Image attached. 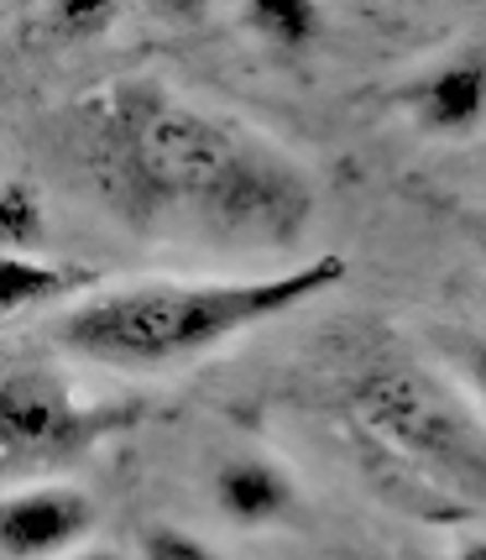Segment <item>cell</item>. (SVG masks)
<instances>
[{"label": "cell", "mask_w": 486, "mask_h": 560, "mask_svg": "<svg viewBox=\"0 0 486 560\" xmlns=\"http://www.w3.org/2000/svg\"><path fill=\"white\" fill-rule=\"evenodd\" d=\"M73 142L105 215L152 242L288 252L315 231V178L257 126L163 79H110L73 105Z\"/></svg>", "instance_id": "1"}, {"label": "cell", "mask_w": 486, "mask_h": 560, "mask_svg": "<svg viewBox=\"0 0 486 560\" xmlns=\"http://www.w3.org/2000/svg\"><path fill=\"white\" fill-rule=\"evenodd\" d=\"M345 272L351 262L341 252H319L283 272H257V278H194V283L146 278L121 289H95L52 319V341L95 366L168 372L204 351L230 346L268 319L315 304L319 293H335Z\"/></svg>", "instance_id": "2"}, {"label": "cell", "mask_w": 486, "mask_h": 560, "mask_svg": "<svg viewBox=\"0 0 486 560\" xmlns=\"http://www.w3.org/2000/svg\"><path fill=\"white\" fill-rule=\"evenodd\" d=\"M351 424L418 482L486 503V424L444 377L424 366H371L345 388Z\"/></svg>", "instance_id": "3"}, {"label": "cell", "mask_w": 486, "mask_h": 560, "mask_svg": "<svg viewBox=\"0 0 486 560\" xmlns=\"http://www.w3.org/2000/svg\"><path fill=\"white\" fill-rule=\"evenodd\" d=\"M142 415V404L131 398H79V393L58 377V372H11L0 383V456L5 471H58V466L84 462L90 451H99L110 435L131 430Z\"/></svg>", "instance_id": "4"}, {"label": "cell", "mask_w": 486, "mask_h": 560, "mask_svg": "<svg viewBox=\"0 0 486 560\" xmlns=\"http://www.w3.org/2000/svg\"><path fill=\"white\" fill-rule=\"evenodd\" d=\"M403 116L439 142H471L486 131V43L444 52L398 90Z\"/></svg>", "instance_id": "5"}, {"label": "cell", "mask_w": 486, "mask_h": 560, "mask_svg": "<svg viewBox=\"0 0 486 560\" xmlns=\"http://www.w3.org/2000/svg\"><path fill=\"white\" fill-rule=\"evenodd\" d=\"M95 498L69 482L11 488L0 509V550L5 560H69L73 545L95 535Z\"/></svg>", "instance_id": "6"}, {"label": "cell", "mask_w": 486, "mask_h": 560, "mask_svg": "<svg viewBox=\"0 0 486 560\" xmlns=\"http://www.w3.org/2000/svg\"><path fill=\"white\" fill-rule=\"evenodd\" d=\"M210 492H215V509L241 529H268L304 509V488L272 456H257V451L225 456L210 477Z\"/></svg>", "instance_id": "7"}, {"label": "cell", "mask_w": 486, "mask_h": 560, "mask_svg": "<svg viewBox=\"0 0 486 560\" xmlns=\"http://www.w3.org/2000/svg\"><path fill=\"white\" fill-rule=\"evenodd\" d=\"M63 293H95V272L79 262H58L48 252H5L0 268V319H22L26 310L58 304Z\"/></svg>", "instance_id": "8"}, {"label": "cell", "mask_w": 486, "mask_h": 560, "mask_svg": "<svg viewBox=\"0 0 486 560\" xmlns=\"http://www.w3.org/2000/svg\"><path fill=\"white\" fill-rule=\"evenodd\" d=\"M241 26L277 52H304L324 32V11L315 0H251L241 11Z\"/></svg>", "instance_id": "9"}, {"label": "cell", "mask_w": 486, "mask_h": 560, "mask_svg": "<svg viewBox=\"0 0 486 560\" xmlns=\"http://www.w3.org/2000/svg\"><path fill=\"white\" fill-rule=\"evenodd\" d=\"M0 236H5V252H37L43 236H48L43 195L26 184L22 173H11L0 184Z\"/></svg>", "instance_id": "10"}, {"label": "cell", "mask_w": 486, "mask_h": 560, "mask_svg": "<svg viewBox=\"0 0 486 560\" xmlns=\"http://www.w3.org/2000/svg\"><path fill=\"white\" fill-rule=\"evenodd\" d=\"M121 22V11L116 5H79V0H58V5H48L43 11V26H48L58 43H90V37H99L105 26Z\"/></svg>", "instance_id": "11"}, {"label": "cell", "mask_w": 486, "mask_h": 560, "mask_svg": "<svg viewBox=\"0 0 486 560\" xmlns=\"http://www.w3.org/2000/svg\"><path fill=\"white\" fill-rule=\"evenodd\" d=\"M142 556L146 560H225L215 545H204L199 535L178 529V524H152L142 535Z\"/></svg>", "instance_id": "12"}, {"label": "cell", "mask_w": 486, "mask_h": 560, "mask_svg": "<svg viewBox=\"0 0 486 560\" xmlns=\"http://www.w3.org/2000/svg\"><path fill=\"white\" fill-rule=\"evenodd\" d=\"M439 346H444V357L455 362V372L486 398V336L482 330H444Z\"/></svg>", "instance_id": "13"}, {"label": "cell", "mask_w": 486, "mask_h": 560, "mask_svg": "<svg viewBox=\"0 0 486 560\" xmlns=\"http://www.w3.org/2000/svg\"><path fill=\"white\" fill-rule=\"evenodd\" d=\"M450 560H486V539H465V545H455Z\"/></svg>", "instance_id": "14"}, {"label": "cell", "mask_w": 486, "mask_h": 560, "mask_svg": "<svg viewBox=\"0 0 486 560\" xmlns=\"http://www.w3.org/2000/svg\"><path fill=\"white\" fill-rule=\"evenodd\" d=\"M471 242H476V252L486 257V210H482L476 220H471Z\"/></svg>", "instance_id": "15"}, {"label": "cell", "mask_w": 486, "mask_h": 560, "mask_svg": "<svg viewBox=\"0 0 486 560\" xmlns=\"http://www.w3.org/2000/svg\"><path fill=\"white\" fill-rule=\"evenodd\" d=\"M69 560H121L116 550H79V556H69Z\"/></svg>", "instance_id": "16"}]
</instances>
